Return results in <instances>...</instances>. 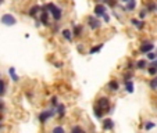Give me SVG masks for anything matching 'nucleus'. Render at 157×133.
<instances>
[{
	"label": "nucleus",
	"mask_w": 157,
	"mask_h": 133,
	"mask_svg": "<svg viewBox=\"0 0 157 133\" xmlns=\"http://www.w3.org/2000/svg\"><path fill=\"white\" fill-rule=\"evenodd\" d=\"M43 10H46L47 13L52 16L53 21H56V22H60V20L63 18V8L56 6L54 3H47V4H45Z\"/></svg>",
	"instance_id": "f257e3e1"
},
{
	"label": "nucleus",
	"mask_w": 157,
	"mask_h": 133,
	"mask_svg": "<svg viewBox=\"0 0 157 133\" xmlns=\"http://www.w3.org/2000/svg\"><path fill=\"white\" fill-rule=\"evenodd\" d=\"M56 117V108L54 107H50V108H47V110H43L39 112V115H38V119H39L40 125H45L47 124L52 118Z\"/></svg>",
	"instance_id": "f03ea898"
},
{
	"label": "nucleus",
	"mask_w": 157,
	"mask_h": 133,
	"mask_svg": "<svg viewBox=\"0 0 157 133\" xmlns=\"http://www.w3.org/2000/svg\"><path fill=\"white\" fill-rule=\"evenodd\" d=\"M86 25L89 26L90 31H97L102 28V20L97 18L96 16H89L86 17Z\"/></svg>",
	"instance_id": "7ed1b4c3"
},
{
	"label": "nucleus",
	"mask_w": 157,
	"mask_h": 133,
	"mask_svg": "<svg viewBox=\"0 0 157 133\" xmlns=\"http://www.w3.org/2000/svg\"><path fill=\"white\" fill-rule=\"evenodd\" d=\"M100 108H102L106 114H110L111 112V105H110V99L109 97H106V96H102V97H99L97 99V103H96Z\"/></svg>",
	"instance_id": "20e7f679"
},
{
	"label": "nucleus",
	"mask_w": 157,
	"mask_h": 133,
	"mask_svg": "<svg viewBox=\"0 0 157 133\" xmlns=\"http://www.w3.org/2000/svg\"><path fill=\"white\" fill-rule=\"evenodd\" d=\"M0 22L3 24L4 26H14L17 24V18L13 14L6 13V14H3V16L0 17Z\"/></svg>",
	"instance_id": "39448f33"
},
{
	"label": "nucleus",
	"mask_w": 157,
	"mask_h": 133,
	"mask_svg": "<svg viewBox=\"0 0 157 133\" xmlns=\"http://www.w3.org/2000/svg\"><path fill=\"white\" fill-rule=\"evenodd\" d=\"M93 13L97 18L102 20V17L107 13V6H106L104 3H96V6H94V8H93Z\"/></svg>",
	"instance_id": "423d86ee"
},
{
	"label": "nucleus",
	"mask_w": 157,
	"mask_h": 133,
	"mask_svg": "<svg viewBox=\"0 0 157 133\" xmlns=\"http://www.w3.org/2000/svg\"><path fill=\"white\" fill-rule=\"evenodd\" d=\"M39 22H40V25H43V26H50V25H52V22H50V14L47 13L46 10H42V11H40Z\"/></svg>",
	"instance_id": "0eeeda50"
},
{
	"label": "nucleus",
	"mask_w": 157,
	"mask_h": 133,
	"mask_svg": "<svg viewBox=\"0 0 157 133\" xmlns=\"http://www.w3.org/2000/svg\"><path fill=\"white\" fill-rule=\"evenodd\" d=\"M152 50H154V45L152 42H149V40L142 42V45L139 46V53H142V54H146V53H149Z\"/></svg>",
	"instance_id": "6e6552de"
},
{
	"label": "nucleus",
	"mask_w": 157,
	"mask_h": 133,
	"mask_svg": "<svg viewBox=\"0 0 157 133\" xmlns=\"http://www.w3.org/2000/svg\"><path fill=\"white\" fill-rule=\"evenodd\" d=\"M65 114H67V108H65V105L61 104V103H58L57 105H56V117L58 118V119H63L65 117Z\"/></svg>",
	"instance_id": "1a4fd4ad"
},
{
	"label": "nucleus",
	"mask_w": 157,
	"mask_h": 133,
	"mask_svg": "<svg viewBox=\"0 0 157 133\" xmlns=\"http://www.w3.org/2000/svg\"><path fill=\"white\" fill-rule=\"evenodd\" d=\"M136 0H129V1H126L125 4L121 7L122 10V13H131V11H134L135 8H136Z\"/></svg>",
	"instance_id": "9d476101"
},
{
	"label": "nucleus",
	"mask_w": 157,
	"mask_h": 133,
	"mask_svg": "<svg viewBox=\"0 0 157 133\" xmlns=\"http://www.w3.org/2000/svg\"><path fill=\"white\" fill-rule=\"evenodd\" d=\"M102 128H103V130H113L114 129V121L111 118H103Z\"/></svg>",
	"instance_id": "9b49d317"
},
{
	"label": "nucleus",
	"mask_w": 157,
	"mask_h": 133,
	"mask_svg": "<svg viewBox=\"0 0 157 133\" xmlns=\"http://www.w3.org/2000/svg\"><path fill=\"white\" fill-rule=\"evenodd\" d=\"M129 22L132 26H135L138 31H142L145 26H146V22H145V20H138V18H131L129 20Z\"/></svg>",
	"instance_id": "f8f14e48"
},
{
	"label": "nucleus",
	"mask_w": 157,
	"mask_h": 133,
	"mask_svg": "<svg viewBox=\"0 0 157 133\" xmlns=\"http://www.w3.org/2000/svg\"><path fill=\"white\" fill-rule=\"evenodd\" d=\"M106 89H107L109 92H111V93H116V92H118V90H120V83H118V80H116V79H111L110 82L106 85Z\"/></svg>",
	"instance_id": "ddd939ff"
},
{
	"label": "nucleus",
	"mask_w": 157,
	"mask_h": 133,
	"mask_svg": "<svg viewBox=\"0 0 157 133\" xmlns=\"http://www.w3.org/2000/svg\"><path fill=\"white\" fill-rule=\"evenodd\" d=\"M42 10H43V6H32V7L28 10V16L31 17V18H36L38 14H39Z\"/></svg>",
	"instance_id": "4468645a"
},
{
	"label": "nucleus",
	"mask_w": 157,
	"mask_h": 133,
	"mask_svg": "<svg viewBox=\"0 0 157 133\" xmlns=\"http://www.w3.org/2000/svg\"><path fill=\"white\" fill-rule=\"evenodd\" d=\"M124 90L129 94L134 93L135 85H134V80H132V79H126V80H124Z\"/></svg>",
	"instance_id": "2eb2a0df"
},
{
	"label": "nucleus",
	"mask_w": 157,
	"mask_h": 133,
	"mask_svg": "<svg viewBox=\"0 0 157 133\" xmlns=\"http://www.w3.org/2000/svg\"><path fill=\"white\" fill-rule=\"evenodd\" d=\"M93 115L96 119H99V121H102L103 118H104V115H106V112L97 105V104H94V107H93Z\"/></svg>",
	"instance_id": "dca6fc26"
},
{
	"label": "nucleus",
	"mask_w": 157,
	"mask_h": 133,
	"mask_svg": "<svg viewBox=\"0 0 157 133\" xmlns=\"http://www.w3.org/2000/svg\"><path fill=\"white\" fill-rule=\"evenodd\" d=\"M71 31H72L74 38H82L84 36V26L82 25H74V28Z\"/></svg>",
	"instance_id": "f3484780"
},
{
	"label": "nucleus",
	"mask_w": 157,
	"mask_h": 133,
	"mask_svg": "<svg viewBox=\"0 0 157 133\" xmlns=\"http://www.w3.org/2000/svg\"><path fill=\"white\" fill-rule=\"evenodd\" d=\"M61 35H63V38L67 42H72L74 40V36H72V31L71 29H68V28H64V29H61Z\"/></svg>",
	"instance_id": "a211bd4d"
},
{
	"label": "nucleus",
	"mask_w": 157,
	"mask_h": 133,
	"mask_svg": "<svg viewBox=\"0 0 157 133\" xmlns=\"http://www.w3.org/2000/svg\"><path fill=\"white\" fill-rule=\"evenodd\" d=\"M145 8H146V11L147 13H157V3L156 1H147L146 3V6H145Z\"/></svg>",
	"instance_id": "6ab92c4d"
},
{
	"label": "nucleus",
	"mask_w": 157,
	"mask_h": 133,
	"mask_svg": "<svg viewBox=\"0 0 157 133\" xmlns=\"http://www.w3.org/2000/svg\"><path fill=\"white\" fill-rule=\"evenodd\" d=\"M147 65H149V64H147L146 60H138V61L135 63V68H136V70H146Z\"/></svg>",
	"instance_id": "aec40b11"
},
{
	"label": "nucleus",
	"mask_w": 157,
	"mask_h": 133,
	"mask_svg": "<svg viewBox=\"0 0 157 133\" xmlns=\"http://www.w3.org/2000/svg\"><path fill=\"white\" fill-rule=\"evenodd\" d=\"M8 75H10V78H11L13 82H18V80H20V76L16 74V68H14V67H10V68H8Z\"/></svg>",
	"instance_id": "412c9836"
},
{
	"label": "nucleus",
	"mask_w": 157,
	"mask_h": 133,
	"mask_svg": "<svg viewBox=\"0 0 157 133\" xmlns=\"http://www.w3.org/2000/svg\"><path fill=\"white\" fill-rule=\"evenodd\" d=\"M103 46H104V43H97L96 46L90 47V49H89V54H96V53H99L103 49Z\"/></svg>",
	"instance_id": "4be33fe9"
},
{
	"label": "nucleus",
	"mask_w": 157,
	"mask_h": 133,
	"mask_svg": "<svg viewBox=\"0 0 157 133\" xmlns=\"http://www.w3.org/2000/svg\"><path fill=\"white\" fill-rule=\"evenodd\" d=\"M7 92V85H6V80L0 78V97H3Z\"/></svg>",
	"instance_id": "5701e85b"
},
{
	"label": "nucleus",
	"mask_w": 157,
	"mask_h": 133,
	"mask_svg": "<svg viewBox=\"0 0 157 133\" xmlns=\"http://www.w3.org/2000/svg\"><path fill=\"white\" fill-rule=\"evenodd\" d=\"M149 87L152 89V90H157V75H154L153 78L150 79V82H149Z\"/></svg>",
	"instance_id": "b1692460"
},
{
	"label": "nucleus",
	"mask_w": 157,
	"mask_h": 133,
	"mask_svg": "<svg viewBox=\"0 0 157 133\" xmlns=\"http://www.w3.org/2000/svg\"><path fill=\"white\" fill-rule=\"evenodd\" d=\"M118 1H120V0H106L104 4H106L107 7H110V8H116L118 6Z\"/></svg>",
	"instance_id": "393cba45"
},
{
	"label": "nucleus",
	"mask_w": 157,
	"mask_h": 133,
	"mask_svg": "<svg viewBox=\"0 0 157 133\" xmlns=\"http://www.w3.org/2000/svg\"><path fill=\"white\" fill-rule=\"evenodd\" d=\"M147 74H149L150 76H154V75H157V68H156V65L150 64L149 68H147Z\"/></svg>",
	"instance_id": "a878e982"
},
{
	"label": "nucleus",
	"mask_w": 157,
	"mask_h": 133,
	"mask_svg": "<svg viewBox=\"0 0 157 133\" xmlns=\"http://www.w3.org/2000/svg\"><path fill=\"white\" fill-rule=\"evenodd\" d=\"M124 70L125 71H135V63L134 61H128L126 65L124 67Z\"/></svg>",
	"instance_id": "bb28decb"
},
{
	"label": "nucleus",
	"mask_w": 157,
	"mask_h": 133,
	"mask_svg": "<svg viewBox=\"0 0 157 133\" xmlns=\"http://www.w3.org/2000/svg\"><path fill=\"white\" fill-rule=\"evenodd\" d=\"M50 26H52V29H53V33H58V32H60V22H56L54 21Z\"/></svg>",
	"instance_id": "cd10ccee"
},
{
	"label": "nucleus",
	"mask_w": 157,
	"mask_h": 133,
	"mask_svg": "<svg viewBox=\"0 0 157 133\" xmlns=\"http://www.w3.org/2000/svg\"><path fill=\"white\" fill-rule=\"evenodd\" d=\"M154 126H156L154 122H152V121H146V124H145L143 128H145V130H150V129H153Z\"/></svg>",
	"instance_id": "c85d7f7f"
},
{
	"label": "nucleus",
	"mask_w": 157,
	"mask_h": 133,
	"mask_svg": "<svg viewBox=\"0 0 157 133\" xmlns=\"http://www.w3.org/2000/svg\"><path fill=\"white\" fill-rule=\"evenodd\" d=\"M146 57H147V60L153 61V60H156L157 58V54L156 53H153V50H152V51H149V53H146Z\"/></svg>",
	"instance_id": "c756f323"
},
{
	"label": "nucleus",
	"mask_w": 157,
	"mask_h": 133,
	"mask_svg": "<svg viewBox=\"0 0 157 133\" xmlns=\"http://www.w3.org/2000/svg\"><path fill=\"white\" fill-rule=\"evenodd\" d=\"M71 132H85V129H84L82 126L75 125V126H72V128H71Z\"/></svg>",
	"instance_id": "7c9ffc66"
},
{
	"label": "nucleus",
	"mask_w": 157,
	"mask_h": 133,
	"mask_svg": "<svg viewBox=\"0 0 157 133\" xmlns=\"http://www.w3.org/2000/svg\"><path fill=\"white\" fill-rule=\"evenodd\" d=\"M57 104H58V97H57V96H53V97H52V100H50V105L56 108V105H57Z\"/></svg>",
	"instance_id": "2f4dec72"
},
{
	"label": "nucleus",
	"mask_w": 157,
	"mask_h": 133,
	"mask_svg": "<svg viewBox=\"0 0 157 133\" xmlns=\"http://www.w3.org/2000/svg\"><path fill=\"white\" fill-rule=\"evenodd\" d=\"M146 16H147V11H146V8H143V10H141V11H139V20H145V18H146Z\"/></svg>",
	"instance_id": "473e14b6"
},
{
	"label": "nucleus",
	"mask_w": 157,
	"mask_h": 133,
	"mask_svg": "<svg viewBox=\"0 0 157 133\" xmlns=\"http://www.w3.org/2000/svg\"><path fill=\"white\" fill-rule=\"evenodd\" d=\"M52 132H53V133H57V132H65V129H64L63 126H54V128L52 129Z\"/></svg>",
	"instance_id": "72a5a7b5"
},
{
	"label": "nucleus",
	"mask_w": 157,
	"mask_h": 133,
	"mask_svg": "<svg viewBox=\"0 0 157 133\" xmlns=\"http://www.w3.org/2000/svg\"><path fill=\"white\" fill-rule=\"evenodd\" d=\"M102 20H103V21H104L106 24L110 22V16H109V13H106V14H104V16L102 17Z\"/></svg>",
	"instance_id": "f704fd0d"
},
{
	"label": "nucleus",
	"mask_w": 157,
	"mask_h": 133,
	"mask_svg": "<svg viewBox=\"0 0 157 133\" xmlns=\"http://www.w3.org/2000/svg\"><path fill=\"white\" fill-rule=\"evenodd\" d=\"M6 111V104L0 100V112H4Z\"/></svg>",
	"instance_id": "c9c22d12"
},
{
	"label": "nucleus",
	"mask_w": 157,
	"mask_h": 133,
	"mask_svg": "<svg viewBox=\"0 0 157 133\" xmlns=\"http://www.w3.org/2000/svg\"><path fill=\"white\" fill-rule=\"evenodd\" d=\"M54 67L56 68H63V63H60V61H58V63H54Z\"/></svg>",
	"instance_id": "e433bc0d"
},
{
	"label": "nucleus",
	"mask_w": 157,
	"mask_h": 133,
	"mask_svg": "<svg viewBox=\"0 0 157 133\" xmlns=\"http://www.w3.org/2000/svg\"><path fill=\"white\" fill-rule=\"evenodd\" d=\"M96 3H106V0H94Z\"/></svg>",
	"instance_id": "4c0bfd02"
},
{
	"label": "nucleus",
	"mask_w": 157,
	"mask_h": 133,
	"mask_svg": "<svg viewBox=\"0 0 157 133\" xmlns=\"http://www.w3.org/2000/svg\"><path fill=\"white\" fill-rule=\"evenodd\" d=\"M3 122V115H1V112H0V124Z\"/></svg>",
	"instance_id": "58836bf2"
},
{
	"label": "nucleus",
	"mask_w": 157,
	"mask_h": 133,
	"mask_svg": "<svg viewBox=\"0 0 157 133\" xmlns=\"http://www.w3.org/2000/svg\"><path fill=\"white\" fill-rule=\"evenodd\" d=\"M120 1H121V3H124V4H125L126 1H129V0H120Z\"/></svg>",
	"instance_id": "ea45409f"
},
{
	"label": "nucleus",
	"mask_w": 157,
	"mask_h": 133,
	"mask_svg": "<svg viewBox=\"0 0 157 133\" xmlns=\"http://www.w3.org/2000/svg\"><path fill=\"white\" fill-rule=\"evenodd\" d=\"M1 129H3V125H1V124H0V130H1Z\"/></svg>",
	"instance_id": "a19ab883"
},
{
	"label": "nucleus",
	"mask_w": 157,
	"mask_h": 133,
	"mask_svg": "<svg viewBox=\"0 0 157 133\" xmlns=\"http://www.w3.org/2000/svg\"><path fill=\"white\" fill-rule=\"evenodd\" d=\"M1 1H3V0H0V4H1Z\"/></svg>",
	"instance_id": "79ce46f5"
}]
</instances>
